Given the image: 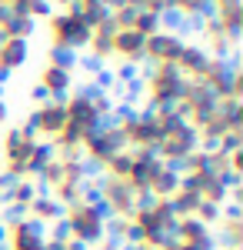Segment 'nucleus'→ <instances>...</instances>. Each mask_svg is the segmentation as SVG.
I'll list each match as a JSON object with an SVG mask.
<instances>
[{
    "mask_svg": "<svg viewBox=\"0 0 243 250\" xmlns=\"http://www.w3.org/2000/svg\"><path fill=\"white\" fill-rule=\"evenodd\" d=\"M87 180H90V167L83 164V157H60L54 154L43 170L37 173V187L43 193H50L60 207L74 204L87 193Z\"/></svg>",
    "mask_w": 243,
    "mask_h": 250,
    "instance_id": "obj_2",
    "label": "nucleus"
},
{
    "mask_svg": "<svg viewBox=\"0 0 243 250\" xmlns=\"http://www.w3.org/2000/svg\"><path fill=\"white\" fill-rule=\"evenodd\" d=\"M177 227V213L170 207V200L147 197L137 210L130 213V247H160Z\"/></svg>",
    "mask_w": 243,
    "mask_h": 250,
    "instance_id": "obj_4",
    "label": "nucleus"
},
{
    "mask_svg": "<svg viewBox=\"0 0 243 250\" xmlns=\"http://www.w3.org/2000/svg\"><path fill=\"white\" fill-rule=\"evenodd\" d=\"M183 83L187 80H183V74L173 63H153L147 74L140 77V97H143L147 110H170L180 100Z\"/></svg>",
    "mask_w": 243,
    "mask_h": 250,
    "instance_id": "obj_5",
    "label": "nucleus"
},
{
    "mask_svg": "<svg viewBox=\"0 0 243 250\" xmlns=\"http://www.w3.org/2000/svg\"><path fill=\"white\" fill-rule=\"evenodd\" d=\"M143 43H147V37L143 34H137V30H130V27H117V34H113V57L120 67H140L143 63Z\"/></svg>",
    "mask_w": 243,
    "mask_h": 250,
    "instance_id": "obj_16",
    "label": "nucleus"
},
{
    "mask_svg": "<svg viewBox=\"0 0 243 250\" xmlns=\"http://www.w3.org/2000/svg\"><path fill=\"white\" fill-rule=\"evenodd\" d=\"M240 100L237 97H223V100H217V107L210 110L203 124L197 127V147L200 150H213V147H220L226 137L240 134Z\"/></svg>",
    "mask_w": 243,
    "mask_h": 250,
    "instance_id": "obj_7",
    "label": "nucleus"
},
{
    "mask_svg": "<svg viewBox=\"0 0 243 250\" xmlns=\"http://www.w3.org/2000/svg\"><path fill=\"white\" fill-rule=\"evenodd\" d=\"M43 250H87L83 244H77V240H70L67 233L54 230L50 237H47V244H43Z\"/></svg>",
    "mask_w": 243,
    "mask_h": 250,
    "instance_id": "obj_25",
    "label": "nucleus"
},
{
    "mask_svg": "<svg viewBox=\"0 0 243 250\" xmlns=\"http://www.w3.org/2000/svg\"><path fill=\"white\" fill-rule=\"evenodd\" d=\"M30 60V40L3 37L0 40V80H7L14 70H20Z\"/></svg>",
    "mask_w": 243,
    "mask_h": 250,
    "instance_id": "obj_18",
    "label": "nucleus"
},
{
    "mask_svg": "<svg viewBox=\"0 0 243 250\" xmlns=\"http://www.w3.org/2000/svg\"><path fill=\"white\" fill-rule=\"evenodd\" d=\"M180 187V170L177 167H167L160 164L157 170L150 173V184H147V197H160V200H170Z\"/></svg>",
    "mask_w": 243,
    "mask_h": 250,
    "instance_id": "obj_22",
    "label": "nucleus"
},
{
    "mask_svg": "<svg viewBox=\"0 0 243 250\" xmlns=\"http://www.w3.org/2000/svg\"><path fill=\"white\" fill-rule=\"evenodd\" d=\"M40 193L37 180H7V190H3V207H7V217H23L30 200Z\"/></svg>",
    "mask_w": 243,
    "mask_h": 250,
    "instance_id": "obj_17",
    "label": "nucleus"
},
{
    "mask_svg": "<svg viewBox=\"0 0 243 250\" xmlns=\"http://www.w3.org/2000/svg\"><path fill=\"white\" fill-rule=\"evenodd\" d=\"M200 204H203V200H200L197 193L190 190V187H183V184H180V187H177V193L170 197V207H173V213H177V220H183V217H193Z\"/></svg>",
    "mask_w": 243,
    "mask_h": 250,
    "instance_id": "obj_23",
    "label": "nucleus"
},
{
    "mask_svg": "<svg viewBox=\"0 0 243 250\" xmlns=\"http://www.w3.org/2000/svg\"><path fill=\"white\" fill-rule=\"evenodd\" d=\"M160 250H217V240L210 227H203L193 217H183V220H177L173 233L160 244Z\"/></svg>",
    "mask_w": 243,
    "mask_h": 250,
    "instance_id": "obj_13",
    "label": "nucleus"
},
{
    "mask_svg": "<svg viewBox=\"0 0 243 250\" xmlns=\"http://www.w3.org/2000/svg\"><path fill=\"white\" fill-rule=\"evenodd\" d=\"M47 233L27 217H3L0 220V250H43Z\"/></svg>",
    "mask_w": 243,
    "mask_h": 250,
    "instance_id": "obj_12",
    "label": "nucleus"
},
{
    "mask_svg": "<svg viewBox=\"0 0 243 250\" xmlns=\"http://www.w3.org/2000/svg\"><path fill=\"white\" fill-rule=\"evenodd\" d=\"M60 210H63V207L57 204L54 197L40 190L37 197L30 200V207H27V213H23V217H27V220H34L40 230H43V227H57V220H60Z\"/></svg>",
    "mask_w": 243,
    "mask_h": 250,
    "instance_id": "obj_20",
    "label": "nucleus"
},
{
    "mask_svg": "<svg viewBox=\"0 0 243 250\" xmlns=\"http://www.w3.org/2000/svg\"><path fill=\"white\" fill-rule=\"evenodd\" d=\"M7 120V104H3V97H0V124Z\"/></svg>",
    "mask_w": 243,
    "mask_h": 250,
    "instance_id": "obj_29",
    "label": "nucleus"
},
{
    "mask_svg": "<svg viewBox=\"0 0 243 250\" xmlns=\"http://www.w3.org/2000/svg\"><path fill=\"white\" fill-rule=\"evenodd\" d=\"M23 127L37 137V140L50 144L60 134V127H63V100H37V107L30 110Z\"/></svg>",
    "mask_w": 243,
    "mask_h": 250,
    "instance_id": "obj_14",
    "label": "nucleus"
},
{
    "mask_svg": "<svg viewBox=\"0 0 243 250\" xmlns=\"http://www.w3.org/2000/svg\"><path fill=\"white\" fill-rule=\"evenodd\" d=\"M197 150V130L190 127L187 120H173L170 127H163V134H160V144L153 147V154L160 164H167V167H180L183 164V157L193 154Z\"/></svg>",
    "mask_w": 243,
    "mask_h": 250,
    "instance_id": "obj_11",
    "label": "nucleus"
},
{
    "mask_svg": "<svg viewBox=\"0 0 243 250\" xmlns=\"http://www.w3.org/2000/svg\"><path fill=\"white\" fill-rule=\"evenodd\" d=\"M160 27H163V17H157V14H147V10H137V17H133V23H130V30L143 34V37L157 34Z\"/></svg>",
    "mask_w": 243,
    "mask_h": 250,
    "instance_id": "obj_24",
    "label": "nucleus"
},
{
    "mask_svg": "<svg viewBox=\"0 0 243 250\" xmlns=\"http://www.w3.org/2000/svg\"><path fill=\"white\" fill-rule=\"evenodd\" d=\"M47 40H50V50L74 57L77 50H83L87 40H90V23L80 17V10H74V7L54 10L47 17Z\"/></svg>",
    "mask_w": 243,
    "mask_h": 250,
    "instance_id": "obj_6",
    "label": "nucleus"
},
{
    "mask_svg": "<svg viewBox=\"0 0 243 250\" xmlns=\"http://www.w3.org/2000/svg\"><path fill=\"white\" fill-rule=\"evenodd\" d=\"M210 63V54H206L200 43H183V50H180V57H177V70L183 74V80H197L203 74V67Z\"/></svg>",
    "mask_w": 243,
    "mask_h": 250,
    "instance_id": "obj_21",
    "label": "nucleus"
},
{
    "mask_svg": "<svg viewBox=\"0 0 243 250\" xmlns=\"http://www.w3.org/2000/svg\"><path fill=\"white\" fill-rule=\"evenodd\" d=\"M217 250H243V247H223V244H220V247H217Z\"/></svg>",
    "mask_w": 243,
    "mask_h": 250,
    "instance_id": "obj_30",
    "label": "nucleus"
},
{
    "mask_svg": "<svg viewBox=\"0 0 243 250\" xmlns=\"http://www.w3.org/2000/svg\"><path fill=\"white\" fill-rule=\"evenodd\" d=\"M107 220H110V217H107L103 207L97 204V197L83 193L80 200L67 204V207L60 210L57 230L67 233L70 240H77V244H83V247H94L97 240L107 237Z\"/></svg>",
    "mask_w": 243,
    "mask_h": 250,
    "instance_id": "obj_3",
    "label": "nucleus"
},
{
    "mask_svg": "<svg viewBox=\"0 0 243 250\" xmlns=\"http://www.w3.org/2000/svg\"><path fill=\"white\" fill-rule=\"evenodd\" d=\"M74 90V57L70 54H47V63L37 74V100H63Z\"/></svg>",
    "mask_w": 243,
    "mask_h": 250,
    "instance_id": "obj_9",
    "label": "nucleus"
},
{
    "mask_svg": "<svg viewBox=\"0 0 243 250\" xmlns=\"http://www.w3.org/2000/svg\"><path fill=\"white\" fill-rule=\"evenodd\" d=\"M54 157L50 144L30 134L23 124L7 127L0 137V177L3 180H37L43 164Z\"/></svg>",
    "mask_w": 243,
    "mask_h": 250,
    "instance_id": "obj_1",
    "label": "nucleus"
},
{
    "mask_svg": "<svg viewBox=\"0 0 243 250\" xmlns=\"http://www.w3.org/2000/svg\"><path fill=\"white\" fill-rule=\"evenodd\" d=\"M87 250H127V247H120L117 240H110V237H103V240H97L94 247H87Z\"/></svg>",
    "mask_w": 243,
    "mask_h": 250,
    "instance_id": "obj_26",
    "label": "nucleus"
},
{
    "mask_svg": "<svg viewBox=\"0 0 243 250\" xmlns=\"http://www.w3.org/2000/svg\"><path fill=\"white\" fill-rule=\"evenodd\" d=\"M120 150H127V144H123V137H120V130H117V124H113V120H103L94 134L87 137L80 157H83L87 167H94V170L103 173V167H107Z\"/></svg>",
    "mask_w": 243,
    "mask_h": 250,
    "instance_id": "obj_10",
    "label": "nucleus"
},
{
    "mask_svg": "<svg viewBox=\"0 0 243 250\" xmlns=\"http://www.w3.org/2000/svg\"><path fill=\"white\" fill-rule=\"evenodd\" d=\"M3 190H7V180L0 177V210H3Z\"/></svg>",
    "mask_w": 243,
    "mask_h": 250,
    "instance_id": "obj_28",
    "label": "nucleus"
},
{
    "mask_svg": "<svg viewBox=\"0 0 243 250\" xmlns=\"http://www.w3.org/2000/svg\"><path fill=\"white\" fill-rule=\"evenodd\" d=\"M113 124L130 150H153L160 144V124L153 110H117Z\"/></svg>",
    "mask_w": 243,
    "mask_h": 250,
    "instance_id": "obj_8",
    "label": "nucleus"
},
{
    "mask_svg": "<svg viewBox=\"0 0 243 250\" xmlns=\"http://www.w3.org/2000/svg\"><path fill=\"white\" fill-rule=\"evenodd\" d=\"M210 230H213V240H220L223 247H243V220L237 207H223L220 220Z\"/></svg>",
    "mask_w": 243,
    "mask_h": 250,
    "instance_id": "obj_19",
    "label": "nucleus"
},
{
    "mask_svg": "<svg viewBox=\"0 0 243 250\" xmlns=\"http://www.w3.org/2000/svg\"><path fill=\"white\" fill-rule=\"evenodd\" d=\"M233 3H240V0H210V10H220V7H233Z\"/></svg>",
    "mask_w": 243,
    "mask_h": 250,
    "instance_id": "obj_27",
    "label": "nucleus"
},
{
    "mask_svg": "<svg viewBox=\"0 0 243 250\" xmlns=\"http://www.w3.org/2000/svg\"><path fill=\"white\" fill-rule=\"evenodd\" d=\"M183 43L187 40L180 37L177 30H167V27H160L157 34H150L147 43H143V63H177L180 57V50H183Z\"/></svg>",
    "mask_w": 243,
    "mask_h": 250,
    "instance_id": "obj_15",
    "label": "nucleus"
}]
</instances>
